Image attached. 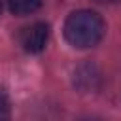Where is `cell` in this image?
Listing matches in <instances>:
<instances>
[{
  "label": "cell",
  "instance_id": "cell-1",
  "mask_svg": "<svg viewBox=\"0 0 121 121\" xmlns=\"http://www.w3.org/2000/svg\"><path fill=\"white\" fill-rule=\"evenodd\" d=\"M106 25L102 17L93 9L72 11L64 21V38L72 47L89 49L100 43L104 38Z\"/></svg>",
  "mask_w": 121,
  "mask_h": 121
},
{
  "label": "cell",
  "instance_id": "cell-6",
  "mask_svg": "<svg viewBox=\"0 0 121 121\" xmlns=\"http://www.w3.org/2000/svg\"><path fill=\"white\" fill-rule=\"evenodd\" d=\"M0 11H2V2H0Z\"/></svg>",
  "mask_w": 121,
  "mask_h": 121
},
{
  "label": "cell",
  "instance_id": "cell-5",
  "mask_svg": "<svg viewBox=\"0 0 121 121\" xmlns=\"http://www.w3.org/2000/svg\"><path fill=\"white\" fill-rule=\"evenodd\" d=\"M95 2H98V4H117L121 0H95Z\"/></svg>",
  "mask_w": 121,
  "mask_h": 121
},
{
  "label": "cell",
  "instance_id": "cell-2",
  "mask_svg": "<svg viewBox=\"0 0 121 121\" xmlns=\"http://www.w3.org/2000/svg\"><path fill=\"white\" fill-rule=\"evenodd\" d=\"M49 42V25L43 21L32 23L19 32V43L26 53H42Z\"/></svg>",
  "mask_w": 121,
  "mask_h": 121
},
{
  "label": "cell",
  "instance_id": "cell-3",
  "mask_svg": "<svg viewBox=\"0 0 121 121\" xmlns=\"http://www.w3.org/2000/svg\"><path fill=\"white\" fill-rule=\"evenodd\" d=\"M8 6L13 15H30L42 8V0H8Z\"/></svg>",
  "mask_w": 121,
  "mask_h": 121
},
{
  "label": "cell",
  "instance_id": "cell-4",
  "mask_svg": "<svg viewBox=\"0 0 121 121\" xmlns=\"http://www.w3.org/2000/svg\"><path fill=\"white\" fill-rule=\"evenodd\" d=\"M9 115H11V102H9L8 93L0 87V121L9 119Z\"/></svg>",
  "mask_w": 121,
  "mask_h": 121
}]
</instances>
